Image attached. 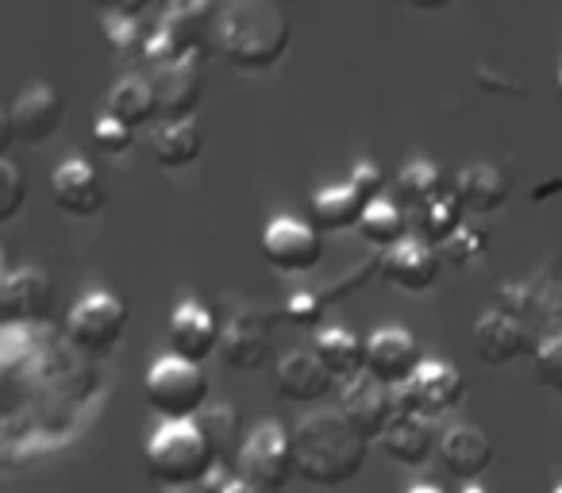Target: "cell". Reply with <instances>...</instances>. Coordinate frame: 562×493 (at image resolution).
<instances>
[{
    "label": "cell",
    "instance_id": "cell-10",
    "mask_svg": "<svg viewBox=\"0 0 562 493\" xmlns=\"http://www.w3.org/2000/svg\"><path fill=\"white\" fill-rule=\"evenodd\" d=\"M424 351L420 339L408 328H397V324H385L374 336L367 339V374L374 382H382L385 390H401L405 382H413L424 367Z\"/></svg>",
    "mask_w": 562,
    "mask_h": 493
},
{
    "label": "cell",
    "instance_id": "cell-13",
    "mask_svg": "<svg viewBox=\"0 0 562 493\" xmlns=\"http://www.w3.org/2000/svg\"><path fill=\"white\" fill-rule=\"evenodd\" d=\"M270 324L273 313L262 309H247V313L232 316L220 336V359L227 370H258L270 359Z\"/></svg>",
    "mask_w": 562,
    "mask_h": 493
},
{
    "label": "cell",
    "instance_id": "cell-21",
    "mask_svg": "<svg viewBox=\"0 0 562 493\" xmlns=\"http://www.w3.org/2000/svg\"><path fill=\"white\" fill-rule=\"evenodd\" d=\"M451 193L459 197V204L467 212H477V216H490L497 212L501 204L508 201L513 186H508V173L493 163H470L454 173V186Z\"/></svg>",
    "mask_w": 562,
    "mask_h": 493
},
{
    "label": "cell",
    "instance_id": "cell-35",
    "mask_svg": "<svg viewBox=\"0 0 562 493\" xmlns=\"http://www.w3.org/2000/svg\"><path fill=\"white\" fill-rule=\"evenodd\" d=\"M27 201V178L12 158H0V224L20 216Z\"/></svg>",
    "mask_w": 562,
    "mask_h": 493
},
{
    "label": "cell",
    "instance_id": "cell-32",
    "mask_svg": "<svg viewBox=\"0 0 562 493\" xmlns=\"http://www.w3.org/2000/svg\"><path fill=\"white\" fill-rule=\"evenodd\" d=\"M405 209H401L397 201H385V197H378L374 204L367 209V216L359 220V235L370 243V247H382V251H390V247H397V243H405Z\"/></svg>",
    "mask_w": 562,
    "mask_h": 493
},
{
    "label": "cell",
    "instance_id": "cell-29",
    "mask_svg": "<svg viewBox=\"0 0 562 493\" xmlns=\"http://www.w3.org/2000/svg\"><path fill=\"white\" fill-rule=\"evenodd\" d=\"M393 193H397V204L401 209H413L420 212L424 204H431L436 197H443V170H439L436 163H428V158H413V163H405L397 170V178H393Z\"/></svg>",
    "mask_w": 562,
    "mask_h": 493
},
{
    "label": "cell",
    "instance_id": "cell-41",
    "mask_svg": "<svg viewBox=\"0 0 562 493\" xmlns=\"http://www.w3.org/2000/svg\"><path fill=\"white\" fill-rule=\"evenodd\" d=\"M562 193V178H543L531 186V201H547V197H559Z\"/></svg>",
    "mask_w": 562,
    "mask_h": 493
},
{
    "label": "cell",
    "instance_id": "cell-45",
    "mask_svg": "<svg viewBox=\"0 0 562 493\" xmlns=\"http://www.w3.org/2000/svg\"><path fill=\"white\" fill-rule=\"evenodd\" d=\"M554 93H559V104H562V70H559V78H554Z\"/></svg>",
    "mask_w": 562,
    "mask_h": 493
},
{
    "label": "cell",
    "instance_id": "cell-34",
    "mask_svg": "<svg viewBox=\"0 0 562 493\" xmlns=\"http://www.w3.org/2000/svg\"><path fill=\"white\" fill-rule=\"evenodd\" d=\"M531 332L539 339L559 336L562 332V282H539L536 285V313H531Z\"/></svg>",
    "mask_w": 562,
    "mask_h": 493
},
{
    "label": "cell",
    "instance_id": "cell-33",
    "mask_svg": "<svg viewBox=\"0 0 562 493\" xmlns=\"http://www.w3.org/2000/svg\"><path fill=\"white\" fill-rule=\"evenodd\" d=\"M485 251H490V232H485L482 224H462L459 235L439 247V259L451 262V267H470V262H477Z\"/></svg>",
    "mask_w": 562,
    "mask_h": 493
},
{
    "label": "cell",
    "instance_id": "cell-3",
    "mask_svg": "<svg viewBox=\"0 0 562 493\" xmlns=\"http://www.w3.org/2000/svg\"><path fill=\"white\" fill-rule=\"evenodd\" d=\"M216 20H220V12L212 9L209 0H181V4H170V9L158 16L155 32H150L147 51H143V66L162 70V66H173V63H181V58H196V63H201L204 55L216 51Z\"/></svg>",
    "mask_w": 562,
    "mask_h": 493
},
{
    "label": "cell",
    "instance_id": "cell-18",
    "mask_svg": "<svg viewBox=\"0 0 562 493\" xmlns=\"http://www.w3.org/2000/svg\"><path fill=\"white\" fill-rule=\"evenodd\" d=\"M50 197L70 216H97L104 209V186L86 158H66L50 170Z\"/></svg>",
    "mask_w": 562,
    "mask_h": 493
},
{
    "label": "cell",
    "instance_id": "cell-15",
    "mask_svg": "<svg viewBox=\"0 0 562 493\" xmlns=\"http://www.w3.org/2000/svg\"><path fill=\"white\" fill-rule=\"evenodd\" d=\"M220 336H224V328H220L209 309L196 305V301H181V305L173 309L170 324H166L170 355H178V359H186V362H196V367L220 351Z\"/></svg>",
    "mask_w": 562,
    "mask_h": 493
},
{
    "label": "cell",
    "instance_id": "cell-11",
    "mask_svg": "<svg viewBox=\"0 0 562 493\" xmlns=\"http://www.w3.org/2000/svg\"><path fill=\"white\" fill-rule=\"evenodd\" d=\"M262 255L281 274H308L321 267L324 243L313 224H301L293 216H278L262 232Z\"/></svg>",
    "mask_w": 562,
    "mask_h": 493
},
{
    "label": "cell",
    "instance_id": "cell-43",
    "mask_svg": "<svg viewBox=\"0 0 562 493\" xmlns=\"http://www.w3.org/2000/svg\"><path fill=\"white\" fill-rule=\"evenodd\" d=\"M408 493H443V490H439V485H413Z\"/></svg>",
    "mask_w": 562,
    "mask_h": 493
},
{
    "label": "cell",
    "instance_id": "cell-4",
    "mask_svg": "<svg viewBox=\"0 0 562 493\" xmlns=\"http://www.w3.org/2000/svg\"><path fill=\"white\" fill-rule=\"evenodd\" d=\"M143 462H147V474L155 478L158 485H201L204 478L216 467V455H212L204 432L196 428V421L186 424H162L155 436L147 439V451H143Z\"/></svg>",
    "mask_w": 562,
    "mask_h": 493
},
{
    "label": "cell",
    "instance_id": "cell-26",
    "mask_svg": "<svg viewBox=\"0 0 562 493\" xmlns=\"http://www.w3.org/2000/svg\"><path fill=\"white\" fill-rule=\"evenodd\" d=\"M104 116H112L116 124L132 127V132L143 124H150V120L158 116V97H155L150 78H139V74L120 78L116 86H112L109 101H104Z\"/></svg>",
    "mask_w": 562,
    "mask_h": 493
},
{
    "label": "cell",
    "instance_id": "cell-28",
    "mask_svg": "<svg viewBox=\"0 0 562 493\" xmlns=\"http://www.w3.org/2000/svg\"><path fill=\"white\" fill-rule=\"evenodd\" d=\"M150 150H155V163L162 170H186L201 155V127L193 120H173V124L155 127Z\"/></svg>",
    "mask_w": 562,
    "mask_h": 493
},
{
    "label": "cell",
    "instance_id": "cell-37",
    "mask_svg": "<svg viewBox=\"0 0 562 493\" xmlns=\"http://www.w3.org/2000/svg\"><path fill=\"white\" fill-rule=\"evenodd\" d=\"M324 313H328V301H324L321 290L293 293V298L285 301V309H281V316L290 324H297V328H316V324L324 321Z\"/></svg>",
    "mask_w": 562,
    "mask_h": 493
},
{
    "label": "cell",
    "instance_id": "cell-31",
    "mask_svg": "<svg viewBox=\"0 0 562 493\" xmlns=\"http://www.w3.org/2000/svg\"><path fill=\"white\" fill-rule=\"evenodd\" d=\"M413 216H416V239H424L428 247H436V251L443 243H451L454 235H459V227L467 224V220H462V204L454 193L436 197V201L424 204Z\"/></svg>",
    "mask_w": 562,
    "mask_h": 493
},
{
    "label": "cell",
    "instance_id": "cell-25",
    "mask_svg": "<svg viewBox=\"0 0 562 493\" xmlns=\"http://www.w3.org/2000/svg\"><path fill=\"white\" fill-rule=\"evenodd\" d=\"M316 359L336 382L347 385L367 374V339H359L351 328H324L316 339Z\"/></svg>",
    "mask_w": 562,
    "mask_h": 493
},
{
    "label": "cell",
    "instance_id": "cell-40",
    "mask_svg": "<svg viewBox=\"0 0 562 493\" xmlns=\"http://www.w3.org/2000/svg\"><path fill=\"white\" fill-rule=\"evenodd\" d=\"M351 181L359 193H367L370 201H378L382 197V189H385V173H382V166L378 163H370V158H362V163H355V170H351Z\"/></svg>",
    "mask_w": 562,
    "mask_h": 493
},
{
    "label": "cell",
    "instance_id": "cell-42",
    "mask_svg": "<svg viewBox=\"0 0 562 493\" xmlns=\"http://www.w3.org/2000/svg\"><path fill=\"white\" fill-rule=\"evenodd\" d=\"M224 493H262V490H258V485L255 482H247V478H235V482L232 485H227V490Z\"/></svg>",
    "mask_w": 562,
    "mask_h": 493
},
{
    "label": "cell",
    "instance_id": "cell-1",
    "mask_svg": "<svg viewBox=\"0 0 562 493\" xmlns=\"http://www.w3.org/2000/svg\"><path fill=\"white\" fill-rule=\"evenodd\" d=\"M293 40V24L285 9L266 0H232L220 9L216 51L227 66L243 74H262L285 58Z\"/></svg>",
    "mask_w": 562,
    "mask_h": 493
},
{
    "label": "cell",
    "instance_id": "cell-38",
    "mask_svg": "<svg viewBox=\"0 0 562 493\" xmlns=\"http://www.w3.org/2000/svg\"><path fill=\"white\" fill-rule=\"evenodd\" d=\"M132 139H135L132 127L116 124L112 116H101V120L93 124V143L104 150V155H124V150L132 147Z\"/></svg>",
    "mask_w": 562,
    "mask_h": 493
},
{
    "label": "cell",
    "instance_id": "cell-12",
    "mask_svg": "<svg viewBox=\"0 0 562 493\" xmlns=\"http://www.w3.org/2000/svg\"><path fill=\"white\" fill-rule=\"evenodd\" d=\"M536 332L516 321V316L501 313V309H485L474 321V355L485 367H505V362H516L524 355H536Z\"/></svg>",
    "mask_w": 562,
    "mask_h": 493
},
{
    "label": "cell",
    "instance_id": "cell-9",
    "mask_svg": "<svg viewBox=\"0 0 562 493\" xmlns=\"http://www.w3.org/2000/svg\"><path fill=\"white\" fill-rule=\"evenodd\" d=\"M55 282L40 267H9L0 282V321L4 328H35L50 316Z\"/></svg>",
    "mask_w": 562,
    "mask_h": 493
},
{
    "label": "cell",
    "instance_id": "cell-6",
    "mask_svg": "<svg viewBox=\"0 0 562 493\" xmlns=\"http://www.w3.org/2000/svg\"><path fill=\"white\" fill-rule=\"evenodd\" d=\"M297 474V451H293V432L266 421L247 436L239 455V478L255 482L262 493H281Z\"/></svg>",
    "mask_w": 562,
    "mask_h": 493
},
{
    "label": "cell",
    "instance_id": "cell-14",
    "mask_svg": "<svg viewBox=\"0 0 562 493\" xmlns=\"http://www.w3.org/2000/svg\"><path fill=\"white\" fill-rule=\"evenodd\" d=\"M63 116H66V101L63 93H55L50 86H27L16 101L9 104V124H12V135L16 143H47L50 135L63 127Z\"/></svg>",
    "mask_w": 562,
    "mask_h": 493
},
{
    "label": "cell",
    "instance_id": "cell-20",
    "mask_svg": "<svg viewBox=\"0 0 562 493\" xmlns=\"http://www.w3.org/2000/svg\"><path fill=\"white\" fill-rule=\"evenodd\" d=\"M439 459L447 474L459 478L462 485H477V478L493 467V439L474 424H459L439 439Z\"/></svg>",
    "mask_w": 562,
    "mask_h": 493
},
{
    "label": "cell",
    "instance_id": "cell-7",
    "mask_svg": "<svg viewBox=\"0 0 562 493\" xmlns=\"http://www.w3.org/2000/svg\"><path fill=\"white\" fill-rule=\"evenodd\" d=\"M127 332V305L116 293H86L66 316V339L86 355H112Z\"/></svg>",
    "mask_w": 562,
    "mask_h": 493
},
{
    "label": "cell",
    "instance_id": "cell-8",
    "mask_svg": "<svg viewBox=\"0 0 562 493\" xmlns=\"http://www.w3.org/2000/svg\"><path fill=\"white\" fill-rule=\"evenodd\" d=\"M462 397H467V378H462L451 362H439V359H428L413 382L393 390L397 413L420 416V421H428V424L447 416L451 408H459Z\"/></svg>",
    "mask_w": 562,
    "mask_h": 493
},
{
    "label": "cell",
    "instance_id": "cell-27",
    "mask_svg": "<svg viewBox=\"0 0 562 493\" xmlns=\"http://www.w3.org/2000/svg\"><path fill=\"white\" fill-rule=\"evenodd\" d=\"M196 428L204 432V439H209L216 462H224V467H235V462H239L243 447H247V439H243L239 408L227 405V401H216V405H209L201 416H196Z\"/></svg>",
    "mask_w": 562,
    "mask_h": 493
},
{
    "label": "cell",
    "instance_id": "cell-24",
    "mask_svg": "<svg viewBox=\"0 0 562 493\" xmlns=\"http://www.w3.org/2000/svg\"><path fill=\"white\" fill-rule=\"evenodd\" d=\"M336 378L324 370L316 351H290L278 362V393L285 401H321Z\"/></svg>",
    "mask_w": 562,
    "mask_h": 493
},
{
    "label": "cell",
    "instance_id": "cell-19",
    "mask_svg": "<svg viewBox=\"0 0 562 493\" xmlns=\"http://www.w3.org/2000/svg\"><path fill=\"white\" fill-rule=\"evenodd\" d=\"M339 413H344L367 439H382V432L390 428V421L397 416V401H393V390H385L382 382L362 374L344 385V408H339Z\"/></svg>",
    "mask_w": 562,
    "mask_h": 493
},
{
    "label": "cell",
    "instance_id": "cell-17",
    "mask_svg": "<svg viewBox=\"0 0 562 493\" xmlns=\"http://www.w3.org/2000/svg\"><path fill=\"white\" fill-rule=\"evenodd\" d=\"M150 86H155L162 124L193 120V109L201 104V89H204L201 63L196 58H181V63L162 66V70H150Z\"/></svg>",
    "mask_w": 562,
    "mask_h": 493
},
{
    "label": "cell",
    "instance_id": "cell-39",
    "mask_svg": "<svg viewBox=\"0 0 562 493\" xmlns=\"http://www.w3.org/2000/svg\"><path fill=\"white\" fill-rule=\"evenodd\" d=\"M474 81H477V89H485V93L524 97V86H520V81L508 78L505 70H497V66H490V63H477V66H474Z\"/></svg>",
    "mask_w": 562,
    "mask_h": 493
},
{
    "label": "cell",
    "instance_id": "cell-46",
    "mask_svg": "<svg viewBox=\"0 0 562 493\" xmlns=\"http://www.w3.org/2000/svg\"><path fill=\"white\" fill-rule=\"evenodd\" d=\"M551 493H562V482H559V485H551Z\"/></svg>",
    "mask_w": 562,
    "mask_h": 493
},
{
    "label": "cell",
    "instance_id": "cell-30",
    "mask_svg": "<svg viewBox=\"0 0 562 493\" xmlns=\"http://www.w3.org/2000/svg\"><path fill=\"white\" fill-rule=\"evenodd\" d=\"M143 12L147 4H116V9H104V35H109V47L124 58H139L143 63V51H147L150 32L143 27Z\"/></svg>",
    "mask_w": 562,
    "mask_h": 493
},
{
    "label": "cell",
    "instance_id": "cell-16",
    "mask_svg": "<svg viewBox=\"0 0 562 493\" xmlns=\"http://www.w3.org/2000/svg\"><path fill=\"white\" fill-rule=\"evenodd\" d=\"M378 267H382V278L390 285H397V290H405V293H424V290H431V285H436L443 259H439L436 247H428L424 239L408 235L405 243H397V247L382 251Z\"/></svg>",
    "mask_w": 562,
    "mask_h": 493
},
{
    "label": "cell",
    "instance_id": "cell-5",
    "mask_svg": "<svg viewBox=\"0 0 562 493\" xmlns=\"http://www.w3.org/2000/svg\"><path fill=\"white\" fill-rule=\"evenodd\" d=\"M143 393H147V405L162 416L166 424H186L196 421L204 413V401H209V378L196 362H186L178 355H166L155 359L143 378Z\"/></svg>",
    "mask_w": 562,
    "mask_h": 493
},
{
    "label": "cell",
    "instance_id": "cell-23",
    "mask_svg": "<svg viewBox=\"0 0 562 493\" xmlns=\"http://www.w3.org/2000/svg\"><path fill=\"white\" fill-rule=\"evenodd\" d=\"M382 451L390 455L393 462H401V467L408 470H420L428 467L431 451H436V439H431V424L420 421V416H405L397 413L390 421V428L382 432Z\"/></svg>",
    "mask_w": 562,
    "mask_h": 493
},
{
    "label": "cell",
    "instance_id": "cell-44",
    "mask_svg": "<svg viewBox=\"0 0 562 493\" xmlns=\"http://www.w3.org/2000/svg\"><path fill=\"white\" fill-rule=\"evenodd\" d=\"M462 493H493V490H485V485H462Z\"/></svg>",
    "mask_w": 562,
    "mask_h": 493
},
{
    "label": "cell",
    "instance_id": "cell-2",
    "mask_svg": "<svg viewBox=\"0 0 562 493\" xmlns=\"http://www.w3.org/2000/svg\"><path fill=\"white\" fill-rule=\"evenodd\" d=\"M293 451H297V474L313 485H344L367 467L370 439L347 421L344 413H308L293 428Z\"/></svg>",
    "mask_w": 562,
    "mask_h": 493
},
{
    "label": "cell",
    "instance_id": "cell-22",
    "mask_svg": "<svg viewBox=\"0 0 562 493\" xmlns=\"http://www.w3.org/2000/svg\"><path fill=\"white\" fill-rule=\"evenodd\" d=\"M370 197L359 193L351 181L344 186H328L321 193H313L308 201V212H313V227L316 232H344V227H359V220L367 216Z\"/></svg>",
    "mask_w": 562,
    "mask_h": 493
},
{
    "label": "cell",
    "instance_id": "cell-36",
    "mask_svg": "<svg viewBox=\"0 0 562 493\" xmlns=\"http://www.w3.org/2000/svg\"><path fill=\"white\" fill-rule=\"evenodd\" d=\"M531 362H536L539 385H547L551 393H559V401H562V332H559V336L539 339Z\"/></svg>",
    "mask_w": 562,
    "mask_h": 493
}]
</instances>
